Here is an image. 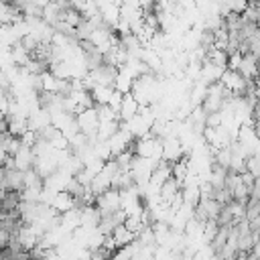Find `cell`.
Returning <instances> with one entry per match:
<instances>
[{"instance_id":"obj_1","label":"cell","mask_w":260,"mask_h":260,"mask_svg":"<svg viewBox=\"0 0 260 260\" xmlns=\"http://www.w3.org/2000/svg\"><path fill=\"white\" fill-rule=\"evenodd\" d=\"M77 118V124H79V130L89 136V140L95 144L98 142V130H100V116H98V110L95 108H85L81 112L75 114Z\"/></svg>"},{"instance_id":"obj_2","label":"cell","mask_w":260,"mask_h":260,"mask_svg":"<svg viewBox=\"0 0 260 260\" xmlns=\"http://www.w3.org/2000/svg\"><path fill=\"white\" fill-rule=\"evenodd\" d=\"M95 207L102 211V215L114 213V211H118V209H124V207H122V191L110 187L108 191L100 193L98 199H95Z\"/></svg>"},{"instance_id":"obj_3","label":"cell","mask_w":260,"mask_h":260,"mask_svg":"<svg viewBox=\"0 0 260 260\" xmlns=\"http://www.w3.org/2000/svg\"><path fill=\"white\" fill-rule=\"evenodd\" d=\"M0 185L2 191H24V171L12 167H2L0 171Z\"/></svg>"},{"instance_id":"obj_4","label":"cell","mask_w":260,"mask_h":260,"mask_svg":"<svg viewBox=\"0 0 260 260\" xmlns=\"http://www.w3.org/2000/svg\"><path fill=\"white\" fill-rule=\"evenodd\" d=\"M140 102L132 95V91H128V93H124V98H122V104H120V110H118V114H120V120L122 122H130L132 118H136L138 116V112H140Z\"/></svg>"},{"instance_id":"obj_5","label":"cell","mask_w":260,"mask_h":260,"mask_svg":"<svg viewBox=\"0 0 260 260\" xmlns=\"http://www.w3.org/2000/svg\"><path fill=\"white\" fill-rule=\"evenodd\" d=\"M181 191H183V185H181L175 177H169V179L160 185V189H158V199H160L162 203H167V205H169V203H171V201H173Z\"/></svg>"},{"instance_id":"obj_6","label":"cell","mask_w":260,"mask_h":260,"mask_svg":"<svg viewBox=\"0 0 260 260\" xmlns=\"http://www.w3.org/2000/svg\"><path fill=\"white\" fill-rule=\"evenodd\" d=\"M181 154H183L181 140L175 138V136H165V140H162V158L175 162V160L181 158Z\"/></svg>"},{"instance_id":"obj_7","label":"cell","mask_w":260,"mask_h":260,"mask_svg":"<svg viewBox=\"0 0 260 260\" xmlns=\"http://www.w3.org/2000/svg\"><path fill=\"white\" fill-rule=\"evenodd\" d=\"M51 205H53L59 213H65V211L75 209L77 199H75L71 193H67V191H57V193L53 195V199H51Z\"/></svg>"},{"instance_id":"obj_8","label":"cell","mask_w":260,"mask_h":260,"mask_svg":"<svg viewBox=\"0 0 260 260\" xmlns=\"http://www.w3.org/2000/svg\"><path fill=\"white\" fill-rule=\"evenodd\" d=\"M112 238L116 240L118 248H126L128 244H132V242L136 240V234H134L126 223H120V225H116V228H114Z\"/></svg>"},{"instance_id":"obj_9","label":"cell","mask_w":260,"mask_h":260,"mask_svg":"<svg viewBox=\"0 0 260 260\" xmlns=\"http://www.w3.org/2000/svg\"><path fill=\"white\" fill-rule=\"evenodd\" d=\"M122 130V122H120V118L118 120H110V122H100V130H98V140H102V142H106V140H110L116 132H120Z\"/></svg>"},{"instance_id":"obj_10","label":"cell","mask_w":260,"mask_h":260,"mask_svg":"<svg viewBox=\"0 0 260 260\" xmlns=\"http://www.w3.org/2000/svg\"><path fill=\"white\" fill-rule=\"evenodd\" d=\"M22 203V191H2V211L18 209Z\"/></svg>"},{"instance_id":"obj_11","label":"cell","mask_w":260,"mask_h":260,"mask_svg":"<svg viewBox=\"0 0 260 260\" xmlns=\"http://www.w3.org/2000/svg\"><path fill=\"white\" fill-rule=\"evenodd\" d=\"M114 91H116V87H112V85H93L91 87V95H93L95 104H110Z\"/></svg>"},{"instance_id":"obj_12","label":"cell","mask_w":260,"mask_h":260,"mask_svg":"<svg viewBox=\"0 0 260 260\" xmlns=\"http://www.w3.org/2000/svg\"><path fill=\"white\" fill-rule=\"evenodd\" d=\"M230 232H232V225H219V230H217V234L213 236V240H211V250L213 252H221V248L228 244V240H230Z\"/></svg>"},{"instance_id":"obj_13","label":"cell","mask_w":260,"mask_h":260,"mask_svg":"<svg viewBox=\"0 0 260 260\" xmlns=\"http://www.w3.org/2000/svg\"><path fill=\"white\" fill-rule=\"evenodd\" d=\"M95 110H98V116H100V122H110V120H118L120 114L114 106L110 104H95Z\"/></svg>"},{"instance_id":"obj_14","label":"cell","mask_w":260,"mask_h":260,"mask_svg":"<svg viewBox=\"0 0 260 260\" xmlns=\"http://www.w3.org/2000/svg\"><path fill=\"white\" fill-rule=\"evenodd\" d=\"M65 191L79 199V197H83V195L87 193V187H85V185H83V183L73 175V177H69V181L65 183Z\"/></svg>"},{"instance_id":"obj_15","label":"cell","mask_w":260,"mask_h":260,"mask_svg":"<svg viewBox=\"0 0 260 260\" xmlns=\"http://www.w3.org/2000/svg\"><path fill=\"white\" fill-rule=\"evenodd\" d=\"M217 223H219V225H236V223H238L234 211L230 209V205H223V207H221V211H219V215H217Z\"/></svg>"}]
</instances>
